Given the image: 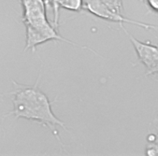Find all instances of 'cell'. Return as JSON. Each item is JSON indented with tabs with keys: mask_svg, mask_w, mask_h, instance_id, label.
<instances>
[{
	"mask_svg": "<svg viewBox=\"0 0 158 156\" xmlns=\"http://www.w3.org/2000/svg\"><path fill=\"white\" fill-rule=\"evenodd\" d=\"M40 77V75L34 85L21 84L12 80L13 90L10 95L12 96L13 109L5 115H13L15 120L25 119L34 121L48 127L64 150V144L60 139L57 126L62 127L65 131H69V128L52 111V105L55 101H50L49 97L39 87Z\"/></svg>",
	"mask_w": 158,
	"mask_h": 156,
	"instance_id": "6da1fadb",
	"label": "cell"
},
{
	"mask_svg": "<svg viewBox=\"0 0 158 156\" xmlns=\"http://www.w3.org/2000/svg\"><path fill=\"white\" fill-rule=\"evenodd\" d=\"M21 3L23 6V22L24 25H30L40 31L42 34H44L48 38L49 41H64L68 44L81 48L82 50H88L94 54L99 55V53L94 50L87 46H81L80 44H77L64 37H62L58 33L57 28L52 26L48 21L46 0H21Z\"/></svg>",
	"mask_w": 158,
	"mask_h": 156,
	"instance_id": "7a4b0ae2",
	"label": "cell"
},
{
	"mask_svg": "<svg viewBox=\"0 0 158 156\" xmlns=\"http://www.w3.org/2000/svg\"><path fill=\"white\" fill-rule=\"evenodd\" d=\"M124 31L126 36L128 37L131 44L133 45L139 62L144 65L146 68V73L144 76H152L158 74V45H153L150 41H139L134 38L130 33L127 32L123 25L121 26Z\"/></svg>",
	"mask_w": 158,
	"mask_h": 156,
	"instance_id": "3957f363",
	"label": "cell"
},
{
	"mask_svg": "<svg viewBox=\"0 0 158 156\" xmlns=\"http://www.w3.org/2000/svg\"><path fill=\"white\" fill-rule=\"evenodd\" d=\"M84 10H86L88 12L94 14V16H97L100 19L107 20L110 22H113V23H119L120 26H123V23H131V24L142 27V28L147 29V30L158 29L153 24L142 23L139 21H135L133 19H128V18L124 17V15L114 13L113 11L109 10L100 1V0H84Z\"/></svg>",
	"mask_w": 158,
	"mask_h": 156,
	"instance_id": "277c9868",
	"label": "cell"
},
{
	"mask_svg": "<svg viewBox=\"0 0 158 156\" xmlns=\"http://www.w3.org/2000/svg\"><path fill=\"white\" fill-rule=\"evenodd\" d=\"M59 8L80 12L84 10V0H63L59 4Z\"/></svg>",
	"mask_w": 158,
	"mask_h": 156,
	"instance_id": "5b68a950",
	"label": "cell"
},
{
	"mask_svg": "<svg viewBox=\"0 0 158 156\" xmlns=\"http://www.w3.org/2000/svg\"><path fill=\"white\" fill-rule=\"evenodd\" d=\"M100 1L114 13L123 15V0H100Z\"/></svg>",
	"mask_w": 158,
	"mask_h": 156,
	"instance_id": "8992f818",
	"label": "cell"
},
{
	"mask_svg": "<svg viewBox=\"0 0 158 156\" xmlns=\"http://www.w3.org/2000/svg\"><path fill=\"white\" fill-rule=\"evenodd\" d=\"M145 154L147 156H158V141L147 142L145 148Z\"/></svg>",
	"mask_w": 158,
	"mask_h": 156,
	"instance_id": "52a82bcc",
	"label": "cell"
},
{
	"mask_svg": "<svg viewBox=\"0 0 158 156\" xmlns=\"http://www.w3.org/2000/svg\"><path fill=\"white\" fill-rule=\"evenodd\" d=\"M63 0H52L53 9H54V25L58 28V20H59V4Z\"/></svg>",
	"mask_w": 158,
	"mask_h": 156,
	"instance_id": "ba28073f",
	"label": "cell"
},
{
	"mask_svg": "<svg viewBox=\"0 0 158 156\" xmlns=\"http://www.w3.org/2000/svg\"><path fill=\"white\" fill-rule=\"evenodd\" d=\"M145 2L153 12L158 14V0H145Z\"/></svg>",
	"mask_w": 158,
	"mask_h": 156,
	"instance_id": "9c48e42d",
	"label": "cell"
},
{
	"mask_svg": "<svg viewBox=\"0 0 158 156\" xmlns=\"http://www.w3.org/2000/svg\"><path fill=\"white\" fill-rule=\"evenodd\" d=\"M152 132H154V133L158 136V113H157V117H156V119L152 122Z\"/></svg>",
	"mask_w": 158,
	"mask_h": 156,
	"instance_id": "30bf717a",
	"label": "cell"
}]
</instances>
